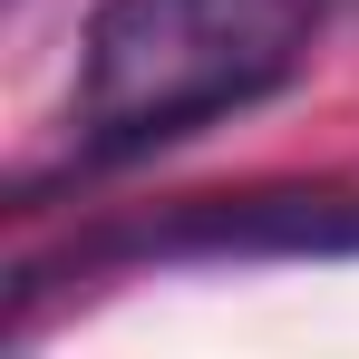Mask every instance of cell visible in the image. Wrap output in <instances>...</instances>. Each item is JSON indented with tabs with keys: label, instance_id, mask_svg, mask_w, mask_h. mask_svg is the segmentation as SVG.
<instances>
[{
	"label": "cell",
	"instance_id": "6da1fadb",
	"mask_svg": "<svg viewBox=\"0 0 359 359\" xmlns=\"http://www.w3.org/2000/svg\"><path fill=\"white\" fill-rule=\"evenodd\" d=\"M330 0H97L78 39L68 156L88 175L146 165L233 107L292 88L320 49Z\"/></svg>",
	"mask_w": 359,
	"mask_h": 359
},
{
	"label": "cell",
	"instance_id": "7a4b0ae2",
	"mask_svg": "<svg viewBox=\"0 0 359 359\" xmlns=\"http://www.w3.org/2000/svg\"><path fill=\"white\" fill-rule=\"evenodd\" d=\"M117 262L126 272H146V262H359V194H340V184H272V194H214V204H184L165 224H126V233L68 243L59 262L20 272V311L49 282L117 272Z\"/></svg>",
	"mask_w": 359,
	"mask_h": 359
}]
</instances>
